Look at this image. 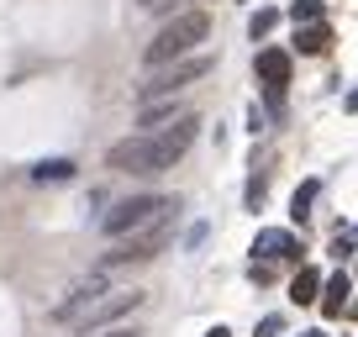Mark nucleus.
Listing matches in <instances>:
<instances>
[{
    "instance_id": "f257e3e1",
    "label": "nucleus",
    "mask_w": 358,
    "mask_h": 337,
    "mask_svg": "<svg viewBox=\"0 0 358 337\" xmlns=\"http://www.w3.org/2000/svg\"><path fill=\"white\" fill-rule=\"evenodd\" d=\"M195 111H185L179 122L158 127V132H137L127 137V143H116L111 153H106V168H116V174H164V168H174L179 158L190 153L195 143Z\"/></svg>"
},
{
    "instance_id": "f03ea898",
    "label": "nucleus",
    "mask_w": 358,
    "mask_h": 337,
    "mask_svg": "<svg viewBox=\"0 0 358 337\" xmlns=\"http://www.w3.org/2000/svg\"><path fill=\"white\" fill-rule=\"evenodd\" d=\"M137 306H143V290H106L101 274H90L85 285H74V295H69L64 306L53 311L58 327H79V332H95V327H111L122 322V316H132Z\"/></svg>"
},
{
    "instance_id": "7ed1b4c3",
    "label": "nucleus",
    "mask_w": 358,
    "mask_h": 337,
    "mask_svg": "<svg viewBox=\"0 0 358 337\" xmlns=\"http://www.w3.org/2000/svg\"><path fill=\"white\" fill-rule=\"evenodd\" d=\"M206 32H211V22H206L201 11H185V16H174V22L164 27V32L148 43V64L153 69H164V64H174V58H185L195 43H206Z\"/></svg>"
},
{
    "instance_id": "20e7f679",
    "label": "nucleus",
    "mask_w": 358,
    "mask_h": 337,
    "mask_svg": "<svg viewBox=\"0 0 358 337\" xmlns=\"http://www.w3.org/2000/svg\"><path fill=\"white\" fill-rule=\"evenodd\" d=\"M169 237H174V222H169V216H158V222H148V227H137V232H127L122 243H116L111 253L101 259V274L127 269V264H148L158 248H169Z\"/></svg>"
},
{
    "instance_id": "39448f33",
    "label": "nucleus",
    "mask_w": 358,
    "mask_h": 337,
    "mask_svg": "<svg viewBox=\"0 0 358 337\" xmlns=\"http://www.w3.org/2000/svg\"><path fill=\"white\" fill-rule=\"evenodd\" d=\"M169 211H179L169 195H132V201H122L116 211H106V237H127V232H137V227H148V222H158V216H169Z\"/></svg>"
},
{
    "instance_id": "423d86ee",
    "label": "nucleus",
    "mask_w": 358,
    "mask_h": 337,
    "mask_svg": "<svg viewBox=\"0 0 358 337\" xmlns=\"http://www.w3.org/2000/svg\"><path fill=\"white\" fill-rule=\"evenodd\" d=\"M216 69V58H185V64H169L158 69V74H148V85H137V95L143 101H164V95L185 90V85H195V79H206Z\"/></svg>"
},
{
    "instance_id": "0eeeda50",
    "label": "nucleus",
    "mask_w": 358,
    "mask_h": 337,
    "mask_svg": "<svg viewBox=\"0 0 358 337\" xmlns=\"http://www.w3.org/2000/svg\"><path fill=\"white\" fill-rule=\"evenodd\" d=\"M253 253H264L268 264L274 259H301V243H295V232H285V227H264V232L253 237Z\"/></svg>"
},
{
    "instance_id": "6e6552de",
    "label": "nucleus",
    "mask_w": 358,
    "mask_h": 337,
    "mask_svg": "<svg viewBox=\"0 0 358 337\" xmlns=\"http://www.w3.org/2000/svg\"><path fill=\"white\" fill-rule=\"evenodd\" d=\"M258 79H264L268 90H285L290 85V53L285 48H264L258 53Z\"/></svg>"
},
{
    "instance_id": "1a4fd4ad",
    "label": "nucleus",
    "mask_w": 358,
    "mask_h": 337,
    "mask_svg": "<svg viewBox=\"0 0 358 337\" xmlns=\"http://www.w3.org/2000/svg\"><path fill=\"white\" fill-rule=\"evenodd\" d=\"M348 295H353V274L348 269H337L332 280H322V316H343V306H348Z\"/></svg>"
},
{
    "instance_id": "9d476101",
    "label": "nucleus",
    "mask_w": 358,
    "mask_h": 337,
    "mask_svg": "<svg viewBox=\"0 0 358 337\" xmlns=\"http://www.w3.org/2000/svg\"><path fill=\"white\" fill-rule=\"evenodd\" d=\"M179 106L174 101H143V111H137V127H143V132H158V127H169V122H179Z\"/></svg>"
},
{
    "instance_id": "9b49d317",
    "label": "nucleus",
    "mask_w": 358,
    "mask_h": 337,
    "mask_svg": "<svg viewBox=\"0 0 358 337\" xmlns=\"http://www.w3.org/2000/svg\"><path fill=\"white\" fill-rule=\"evenodd\" d=\"M295 48H301V53H327V48H332V27L327 22H301V37H295Z\"/></svg>"
},
{
    "instance_id": "f8f14e48",
    "label": "nucleus",
    "mask_w": 358,
    "mask_h": 337,
    "mask_svg": "<svg viewBox=\"0 0 358 337\" xmlns=\"http://www.w3.org/2000/svg\"><path fill=\"white\" fill-rule=\"evenodd\" d=\"M316 295H322V274H316L311 264H301V274L290 280V301L295 306H316Z\"/></svg>"
},
{
    "instance_id": "ddd939ff",
    "label": "nucleus",
    "mask_w": 358,
    "mask_h": 337,
    "mask_svg": "<svg viewBox=\"0 0 358 337\" xmlns=\"http://www.w3.org/2000/svg\"><path fill=\"white\" fill-rule=\"evenodd\" d=\"M316 195H322V180H306L301 190L290 195V216L295 222H306V216H311V206H316Z\"/></svg>"
},
{
    "instance_id": "4468645a",
    "label": "nucleus",
    "mask_w": 358,
    "mask_h": 337,
    "mask_svg": "<svg viewBox=\"0 0 358 337\" xmlns=\"http://www.w3.org/2000/svg\"><path fill=\"white\" fill-rule=\"evenodd\" d=\"M32 180H74V158H43V164L32 168Z\"/></svg>"
},
{
    "instance_id": "2eb2a0df",
    "label": "nucleus",
    "mask_w": 358,
    "mask_h": 337,
    "mask_svg": "<svg viewBox=\"0 0 358 337\" xmlns=\"http://www.w3.org/2000/svg\"><path fill=\"white\" fill-rule=\"evenodd\" d=\"M290 22L301 27V22H322V0H295L290 6Z\"/></svg>"
},
{
    "instance_id": "dca6fc26",
    "label": "nucleus",
    "mask_w": 358,
    "mask_h": 337,
    "mask_svg": "<svg viewBox=\"0 0 358 337\" xmlns=\"http://www.w3.org/2000/svg\"><path fill=\"white\" fill-rule=\"evenodd\" d=\"M274 22H280V11H258L253 22H248V32H253V37H264V32H274Z\"/></svg>"
},
{
    "instance_id": "f3484780",
    "label": "nucleus",
    "mask_w": 358,
    "mask_h": 337,
    "mask_svg": "<svg viewBox=\"0 0 358 337\" xmlns=\"http://www.w3.org/2000/svg\"><path fill=\"white\" fill-rule=\"evenodd\" d=\"M353 248H358V227H353V232H337V237H332V253H337V259H348Z\"/></svg>"
},
{
    "instance_id": "a211bd4d",
    "label": "nucleus",
    "mask_w": 358,
    "mask_h": 337,
    "mask_svg": "<svg viewBox=\"0 0 358 337\" xmlns=\"http://www.w3.org/2000/svg\"><path fill=\"white\" fill-rule=\"evenodd\" d=\"M285 332V316H264V322H258V337H280Z\"/></svg>"
},
{
    "instance_id": "6ab92c4d",
    "label": "nucleus",
    "mask_w": 358,
    "mask_h": 337,
    "mask_svg": "<svg viewBox=\"0 0 358 337\" xmlns=\"http://www.w3.org/2000/svg\"><path fill=\"white\" fill-rule=\"evenodd\" d=\"M248 274H253V285H268V280H274V269H268V264H253Z\"/></svg>"
},
{
    "instance_id": "aec40b11",
    "label": "nucleus",
    "mask_w": 358,
    "mask_h": 337,
    "mask_svg": "<svg viewBox=\"0 0 358 337\" xmlns=\"http://www.w3.org/2000/svg\"><path fill=\"white\" fill-rule=\"evenodd\" d=\"M343 311H348V316L358 322V295H348V306H343Z\"/></svg>"
},
{
    "instance_id": "412c9836",
    "label": "nucleus",
    "mask_w": 358,
    "mask_h": 337,
    "mask_svg": "<svg viewBox=\"0 0 358 337\" xmlns=\"http://www.w3.org/2000/svg\"><path fill=\"white\" fill-rule=\"evenodd\" d=\"M101 337H137V332H127V327H111V332H101Z\"/></svg>"
},
{
    "instance_id": "4be33fe9",
    "label": "nucleus",
    "mask_w": 358,
    "mask_h": 337,
    "mask_svg": "<svg viewBox=\"0 0 358 337\" xmlns=\"http://www.w3.org/2000/svg\"><path fill=\"white\" fill-rule=\"evenodd\" d=\"M206 337H232V332H227V327H211V332H206Z\"/></svg>"
},
{
    "instance_id": "5701e85b",
    "label": "nucleus",
    "mask_w": 358,
    "mask_h": 337,
    "mask_svg": "<svg viewBox=\"0 0 358 337\" xmlns=\"http://www.w3.org/2000/svg\"><path fill=\"white\" fill-rule=\"evenodd\" d=\"M348 111H358V90H353V95H348Z\"/></svg>"
},
{
    "instance_id": "b1692460",
    "label": "nucleus",
    "mask_w": 358,
    "mask_h": 337,
    "mask_svg": "<svg viewBox=\"0 0 358 337\" xmlns=\"http://www.w3.org/2000/svg\"><path fill=\"white\" fill-rule=\"evenodd\" d=\"M301 337H327V332H301Z\"/></svg>"
},
{
    "instance_id": "393cba45",
    "label": "nucleus",
    "mask_w": 358,
    "mask_h": 337,
    "mask_svg": "<svg viewBox=\"0 0 358 337\" xmlns=\"http://www.w3.org/2000/svg\"><path fill=\"white\" fill-rule=\"evenodd\" d=\"M143 6H153V0H143Z\"/></svg>"
}]
</instances>
